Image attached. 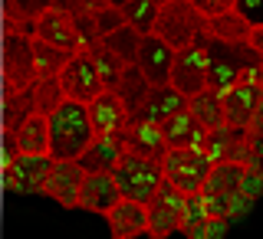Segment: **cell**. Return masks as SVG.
<instances>
[{"instance_id":"cell-10","label":"cell","mask_w":263,"mask_h":239,"mask_svg":"<svg viewBox=\"0 0 263 239\" xmlns=\"http://www.w3.org/2000/svg\"><path fill=\"white\" fill-rule=\"evenodd\" d=\"M175 59H178V49H171L164 39L142 36V49H138V69L145 72V79L152 82L155 89L158 85H171V72H175Z\"/></svg>"},{"instance_id":"cell-27","label":"cell","mask_w":263,"mask_h":239,"mask_svg":"<svg viewBox=\"0 0 263 239\" xmlns=\"http://www.w3.org/2000/svg\"><path fill=\"white\" fill-rule=\"evenodd\" d=\"M122 13H125V23H128L132 30H138L142 36H152L161 7L155 4V0H132L128 7H122Z\"/></svg>"},{"instance_id":"cell-35","label":"cell","mask_w":263,"mask_h":239,"mask_svg":"<svg viewBox=\"0 0 263 239\" xmlns=\"http://www.w3.org/2000/svg\"><path fill=\"white\" fill-rule=\"evenodd\" d=\"M191 4L197 7V10H201L204 16H220V13H227V10H234L237 7V0H191Z\"/></svg>"},{"instance_id":"cell-28","label":"cell","mask_w":263,"mask_h":239,"mask_svg":"<svg viewBox=\"0 0 263 239\" xmlns=\"http://www.w3.org/2000/svg\"><path fill=\"white\" fill-rule=\"evenodd\" d=\"M102 43L109 46V49H112V53L119 56V59L125 62V66H135V62H138V49H142V33L132 30L128 23H125L122 30H115L112 36H105Z\"/></svg>"},{"instance_id":"cell-16","label":"cell","mask_w":263,"mask_h":239,"mask_svg":"<svg viewBox=\"0 0 263 239\" xmlns=\"http://www.w3.org/2000/svg\"><path fill=\"white\" fill-rule=\"evenodd\" d=\"M86 108H89L96 135H122V131L132 125V115L125 108V102H122L119 92H112V89H105V92L99 95L92 105H86Z\"/></svg>"},{"instance_id":"cell-5","label":"cell","mask_w":263,"mask_h":239,"mask_svg":"<svg viewBox=\"0 0 263 239\" xmlns=\"http://www.w3.org/2000/svg\"><path fill=\"white\" fill-rule=\"evenodd\" d=\"M161 167H164V184H171L184 197H194L204 190V184H208L214 170V161L201 147H184V151H168Z\"/></svg>"},{"instance_id":"cell-4","label":"cell","mask_w":263,"mask_h":239,"mask_svg":"<svg viewBox=\"0 0 263 239\" xmlns=\"http://www.w3.org/2000/svg\"><path fill=\"white\" fill-rule=\"evenodd\" d=\"M115 184L125 200H135V203H152L158 190L164 187V167L158 161H148V158H138V154H125L122 164L115 167Z\"/></svg>"},{"instance_id":"cell-18","label":"cell","mask_w":263,"mask_h":239,"mask_svg":"<svg viewBox=\"0 0 263 239\" xmlns=\"http://www.w3.org/2000/svg\"><path fill=\"white\" fill-rule=\"evenodd\" d=\"M204 151H208V158H211L214 164H227V161L250 164V144H247V131L230 128V125L220 128V131H211Z\"/></svg>"},{"instance_id":"cell-9","label":"cell","mask_w":263,"mask_h":239,"mask_svg":"<svg viewBox=\"0 0 263 239\" xmlns=\"http://www.w3.org/2000/svg\"><path fill=\"white\" fill-rule=\"evenodd\" d=\"M220 98H224L227 125L247 131L253 125V118H257L260 105H263V82L260 79H247V82H240V85H234L230 92H224Z\"/></svg>"},{"instance_id":"cell-37","label":"cell","mask_w":263,"mask_h":239,"mask_svg":"<svg viewBox=\"0 0 263 239\" xmlns=\"http://www.w3.org/2000/svg\"><path fill=\"white\" fill-rule=\"evenodd\" d=\"M109 4L115 7V10H122V7H128V4H132V0H109Z\"/></svg>"},{"instance_id":"cell-15","label":"cell","mask_w":263,"mask_h":239,"mask_svg":"<svg viewBox=\"0 0 263 239\" xmlns=\"http://www.w3.org/2000/svg\"><path fill=\"white\" fill-rule=\"evenodd\" d=\"M49 154V118L30 115L13 121V158H46Z\"/></svg>"},{"instance_id":"cell-21","label":"cell","mask_w":263,"mask_h":239,"mask_svg":"<svg viewBox=\"0 0 263 239\" xmlns=\"http://www.w3.org/2000/svg\"><path fill=\"white\" fill-rule=\"evenodd\" d=\"M122 138H125L128 154H138V158L158 161V164L168 158V144H164V135H161L158 125H138V121H132L122 131Z\"/></svg>"},{"instance_id":"cell-34","label":"cell","mask_w":263,"mask_h":239,"mask_svg":"<svg viewBox=\"0 0 263 239\" xmlns=\"http://www.w3.org/2000/svg\"><path fill=\"white\" fill-rule=\"evenodd\" d=\"M237 13L243 16L247 23H250L253 30L263 27V0H237V7H234Z\"/></svg>"},{"instance_id":"cell-3","label":"cell","mask_w":263,"mask_h":239,"mask_svg":"<svg viewBox=\"0 0 263 239\" xmlns=\"http://www.w3.org/2000/svg\"><path fill=\"white\" fill-rule=\"evenodd\" d=\"M208 33V16H204L191 0H168L155 23V36L164 39L171 49H187Z\"/></svg>"},{"instance_id":"cell-36","label":"cell","mask_w":263,"mask_h":239,"mask_svg":"<svg viewBox=\"0 0 263 239\" xmlns=\"http://www.w3.org/2000/svg\"><path fill=\"white\" fill-rule=\"evenodd\" d=\"M250 49H253L257 56H263V27H257V30L250 33Z\"/></svg>"},{"instance_id":"cell-14","label":"cell","mask_w":263,"mask_h":239,"mask_svg":"<svg viewBox=\"0 0 263 239\" xmlns=\"http://www.w3.org/2000/svg\"><path fill=\"white\" fill-rule=\"evenodd\" d=\"M33 36L43 39V43H49V46H56V49H63V53H69V56L82 53L76 23H72V16L63 13V10H46L36 20V33H33Z\"/></svg>"},{"instance_id":"cell-1","label":"cell","mask_w":263,"mask_h":239,"mask_svg":"<svg viewBox=\"0 0 263 239\" xmlns=\"http://www.w3.org/2000/svg\"><path fill=\"white\" fill-rule=\"evenodd\" d=\"M208 89L217 95L230 92L234 85H240L247 79H260L263 72V56L250 49V43H220L208 33Z\"/></svg>"},{"instance_id":"cell-20","label":"cell","mask_w":263,"mask_h":239,"mask_svg":"<svg viewBox=\"0 0 263 239\" xmlns=\"http://www.w3.org/2000/svg\"><path fill=\"white\" fill-rule=\"evenodd\" d=\"M112 239H135V236H148V207L135 200H122L109 216H105Z\"/></svg>"},{"instance_id":"cell-17","label":"cell","mask_w":263,"mask_h":239,"mask_svg":"<svg viewBox=\"0 0 263 239\" xmlns=\"http://www.w3.org/2000/svg\"><path fill=\"white\" fill-rule=\"evenodd\" d=\"M125 200L115 184L112 174H89L86 184H82V193H79V210H89V213H99V216H109V213Z\"/></svg>"},{"instance_id":"cell-29","label":"cell","mask_w":263,"mask_h":239,"mask_svg":"<svg viewBox=\"0 0 263 239\" xmlns=\"http://www.w3.org/2000/svg\"><path fill=\"white\" fill-rule=\"evenodd\" d=\"M89 56H92V62H96L99 76H102V82H105V89H115V85H119L122 72H125V62H122V59H119V56H115L105 43L92 46V49H89Z\"/></svg>"},{"instance_id":"cell-8","label":"cell","mask_w":263,"mask_h":239,"mask_svg":"<svg viewBox=\"0 0 263 239\" xmlns=\"http://www.w3.org/2000/svg\"><path fill=\"white\" fill-rule=\"evenodd\" d=\"M184 207H187V197L175 190L171 184H164L158 197L148 203V236L168 239L171 233H178L181 223H184Z\"/></svg>"},{"instance_id":"cell-22","label":"cell","mask_w":263,"mask_h":239,"mask_svg":"<svg viewBox=\"0 0 263 239\" xmlns=\"http://www.w3.org/2000/svg\"><path fill=\"white\" fill-rule=\"evenodd\" d=\"M53 158H13V184L20 193H43L53 174Z\"/></svg>"},{"instance_id":"cell-26","label":"cell","mask_w":263,"mask_h":239,"mask_svg":"<svg viewBox=\"0 0 263 239\" xmlns=\"http://www.w3.org/2000/svg\"><path fill=\"white\" fill-rule=\"evenodd\" d=\"M208 33L214 39H220V43H250L253 27L237 10H227L220 16H211V20H208Z\"/></svg>"},{"instance_id":"cell-11","label":"cell","mask_w":263,"mask_h":239,"mask_svg":"<svg viewBox=\"0 0 263 239\" xmlns=\"http://www.w3.org/2000/svg\"><path fill=\"white\" fill-rule=\"evenodd\" d=\"M86 177H89V174L79 167V161H56L43 193L53 197L60 207L76 210V207H79V193H82V184H86Z\"/></svg>"},{"instance_id":"cell-33","label":"cell","mask_w":263,"mask_h":239,"mask_svg":"<svg viewBox=\"0 0 263 239\" xmlns=\"http://www.w3.org/2000/svg\"><path fill=\"white\" fill-rule=\"evenodd\" d=\"M96 23H99V33H102V39H105V36H112L115 30H122V27H125V13H122V10H115V7H109V10L96 13Z\"/></svg>"},{"instance_id":"cell-31","label":"cell","mask_w":263,"mask_h":239,"mask_svg":"<svg viewBox=\"0 0 263 239\" xmlns=\"http://www.w3.org/2000/svg\"><path fill=\"white\" fill-rule=\"evenodd\" d=\"M33 89H36V108H40V115H46V118L66 102V92H63L60 79H36Z\"/></svg>"},{"instance_id":"cell-2","label":"cell","mask_w":263,"mask_h":239,"mask_svg":"<svg viewBox=\"0 0 263 239\" xmlns=\"http://www.w3.org/2000/svg\"><path fill=\"white\" fill-rule=\"evenodd\" d=\"M96 141V128L89 108L79 102H66L49 115V158L53 161H79L86 147Z\"/></svg>"},{"instance_id":"cell-12","label":"cell","mask_w":263,"mask_h":239,"mask_svg":"<svg viewBox=\"0 0 263 239\" xmlns=\"http://www.w3.org/2000/svg\"><path fill=\"white\" fill-rule=\"evenodd\" d=\"M187 102L191 98L187 95H181L175 85H158V89H152V95L145 98V105L138 108V115L132 121H138V125H164V121H171L175 115L181 112H187Z\"/></svg>"},{"instance_id":"cell-39","label":"cell","mask_w":263,"mask_h":239,"mask_svg":"<svg viewBox=\"0 0 263 239\" xmlns=\"http://www.w3.org/2000/svg\"><path fill=\"white\" fill-rule=\"evenodd\" d=\"M260 82H263V72H260Z\"/></svg>"},{"instance_id":"cell-32","label":"cell","mask_w":263,"mask_h":239,"mask_svg":"<svg viewBox=\"0 0 263 239\" xmlns=\"http://www.w3.org/2000/svg\"><path fill=\"white\" fill-rule=\"evenodd\" d=\"M109 0H53V10H63V13H69V16H96V13H102V10H109Z\"/></svg>"},{"instance_id":"cell-13","label":"cell","mask_w":263,"mask_h":239,"mask_svg":"<svg viewBox=\"0 0 263 239\" xmlns=\"http://www.w3.org/2000/svg\"><path fill=\"white\" fill-rule=\"evenodd\" d=\"M125 154H128V147L122 135H96V141L79 158V167L86 174H115V167L122 164Z\"/></svg>"},{"instance_id":"cell-30","label":"cell","mask_w":263,"mask_h":239,"mask_svg":"<svg viewBox=\"0 0 263 239\" xmlns=\"http://www.w3.org/2000/svg\"><path fill=\"white\" fill-rule=\"evenodd\" d=\"M214 220V213L208 207V200H204V193H194L187 197V207H184V223H181V233L184 236H194L201 226H208Z\"/></svg>"},{"instance_id":"cell-6","label":"cell","mask_w":263,"mask_h":239,"mask_svg":"<svg viewBox=\"0 0 263 239\" xmlns=\"http://www.w3.org/2000/svg\"><path fill=\"white\" fill-rule=\"evenodd\" d=\"M60 85H63L66 98H69V102H79V105H92L96 98L105 92V82L99 76V69H96V62H92L89 53L69 56V62H66L63 72H60Z\"/></svg>"},{"instance_id":"cell-19","label":"cell","mask_w":263,"mask_h":239,"mask_svg":"<svg viewBox=\"0 0 263 239\" xmlns=\"http://www.w3.org/2000/svg\"><path fill=\"white\" fill-rule=\"evenodd\" d=\"M161 135H164L168 151H184V147H201V151H204L211 131L204 128L191 112H181V115H175L171 121L161 125Z\"/></svg>"},{"instance_id":"cell-25","label":"cell","mask_w":263,"mask_h":239,"mask_svg":"<svg viewBox=\"0 0 263 239\" xmlns=\"http://www.w3.org/2000/svg\"><path fill=\"white\" fill-rule=\"evenodd\" d=\"M30 53H33V72H36V79H60L63 66L69 62V53H63V49L49 46L36 36L30 39Z\"/></svg>"},{"instance_id":"cell-38","label":"cell","mask_w":263,"mask_h":239,"mask_svg":"<svg viewBox=\"0 0 263 239\" xmlns=\"http://www.w3.org/2000/svg\"><path fill=\"white\" fill-rule=\"evenodd\" d=\"M155 4H158V7H164V4H168V0H155Z\"/></svg>"},{"instance_id":"cell-7","label":"cell","mask_w":263,"mask_h":239,"mask_svg":"<svg viewBox=\"0 0 263 239\" xmlns=\"http://www.w3.org/2000/svg\"><path fill=\"white\" fill-rule=\"evenodd\" d=\"M208 72H211V62H208V33H204L194 46H187V49L178 53L175 72H171V85H175L181 95L194 98V95L208 92Z\"/></svg>"},{"instance_id":"cell-23","label":"cell","mask_w":263,"mask_h":239,"mask_svg":"<svg viewBox=\"0 0 263 239\" xmlns=\"http://www.w3.org/2000/svg\"><path fill=\"white\" fill-rule=\"evenodd\" d=\"M152 82L145 79V72L138 69V66H125V72H122V79H119V85L112 89V92H119V98L125 102V108H128V115L135 118L138 115V108L145 105V98L152 95Z\"/></svg>"},{"instance_id":"cell-24","label":"cell","mask_w":263,"mask_h":239,"mask_svg":"<svg viewBox=\"0 0 263 239\" xmlns=\"http://www.w3.org/2000/svg\"><path fill=\"white\" fill-rule=\"evenodd\" d=\"M187 112H191L208 131H220V128H227L224 98H220L217 92H211V89H208V92H201V95H194L191 102H187Z\"/></svg>"}]
</instances>
